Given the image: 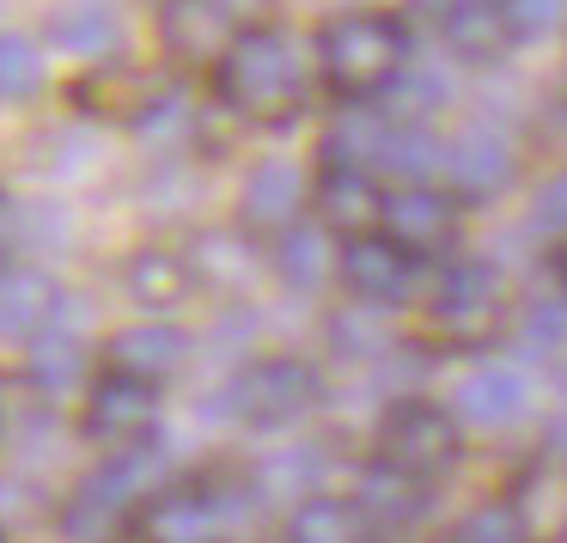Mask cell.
Instances as JSON below:
<instances>
[{"label":"cell","instance_id":"cell-22","mask_svg":"<svg viewBox=\"0 0 567 543\" xmlns=\"http://www.w3.org/2000/svg\"><path fill=\"white\" fill-rule=\"evenodd\" d=\"M391 135H396L391 111L348 104V111L330 123V135H323V165H367V172H379L384 153H391Z\"/></svg>","mask_w":567,"mask_h":543},{"label":"cell","instance_id":"cell-23","mask_svg":"<svg viewBox=\"0 0 567 543\" xmlns=\"http://www.w3.org/2000/svg\"><path fill=\"white\" fill-rule=\"evenodd\" d=\"M50 43L62 55H86V62H111L123 43V19L104 0H68L62 13H50Z\"/></svg>","mask_w":567,"mask_h":543},{"label":"cell","instance_id":"cell-14","mask_svg":"<svg viewBox=\"0 0 567 543\" xmlns=\"http://www.w3.org/2000/svg\"><path fill=\"white\" fill-rule=\"evenodd\" d=\"M452 409L457 421H476V428H518L530 416V379L513 360H476L452 385Z\"/></svg>","mask_w":567,"mask_h":543},{"label":"cell","instance_id":"cell-19","mask_svg":"<svg viewBox=\"0 0 567 543\" xmlns=\"http://www.w3.org/2000/svg\"><path fill=\"white\" fill-rule=\"evenodd\" d=\"M433 482H421V477H409V470H391L384 458H372L367 470H360V489H354V501L367 506V519L379 525V537L384 531H409L421 513H427V501H433Z\"/></svg>","mask_w":567,"mask_h":543},{"label":"cell","instance_id":"cell-9","mask_svg":"<svg viewBox=\"0 0 567 543\" xmlns=\"http://www.w3.org/2000/svg\"><path fill=\"white\" fill-rule=\"evenodd\" d=\"M457 226H464V202L440 184H396L384 189V214L379 233L396 238L409 257H445L457 245Z\"/></svg>","mask_w":567,"mask_h":543},{"label":"cell","instance_id":"cell-5","mask_svg":"<svg viewBox=\"0 0 567 543\" xmlns=\"http://www.w3.org/2000/svg\"><path fill=\"white\" fill-rule=\"evenodd\" d=\"M226 397L245 428H293L323 403V372L299 355H257L233 372Z\"/></svg>","mask_w":567,"mask_h":543},{"label":"cell","instance_id":"cell-29","mask_svg":"<svg viewBox=\"0 0 567 543\" xmlns=\"http://www.w3.org/2000/svg\"><path fill=\"white\" fill-rule=\"evenodd\" d=\"M445 543H530V531H525V519H518L513 501H482L457 519Z\"/></svg>","mask_w":567,"mask_h":543},{"label":"cell","instance_id":"cell-26","mask_svg":"<svg viewBox=\"0 0 567 543\" xmlns=\"http://www.w3.org/2000/svg\"><path fill=\"white\" fill-rule=\"evenodd\" d=\"M50 86V55L25 31H0V104H31Z\"/></svg>","mask_w":567,"mask_h":543},{"label":"cell","instance_id":"cell-6","mask_svg":"<svg viewBox=\"0 0 567 543\" xmlns=\"http://www.w3.org/2000/svg\"><path fill=\"white\" fill-rule=\"evenodd\" d=\"M159 403H165L159 379H141V372L104 360L86 379V397H80V433L104 452H123V445H141L159 428Z\"/></svg>","mask_w":567,"mask_h":543},{"label":"cell","instance_id":"cell-25","mask_svg":"<svg viewBox=\"0 0 567 543\" xmlns=\"http://www.w3.org/2000/svg\"><path fill=\"white\" fill-rule=\"evenodd\" d=\"M92 355H86V342L80 336H68V330H55V336H38L31 342V385L38 391H50V397H62V391H74V385H86L92 379Z\"/></svg>","mask_w":567,"mask_h":543},{"label":"cell","instance_id":"cell-4","mask_svg":"<svg viewBox=\"0 0 567 543\" xmlns=\"http://www.w3.org/2000/svg\"><path fill=\"white\" fill-rule=\"evenodd\" d=\"M379 458L391 470H409L421 482H440L445 470L464 458V428H457V409L433 403V397H396L379 416Z\"/></svg>","mask_w":567,"mask_h":543},{"label":"cell","instance_id":"cell-12","mask_svg":"<svg viewBox=\"0 0 567 543\" xmlns=\"http://www.w3.org/2000/svg\"><path fill=\"white\" fill-rule=\"evenodd\" d=\"M440 172H445V189L457 202H482V196H501L513 184L518 160H513V141L494 135V129H457L440 153Z\"/></svg>","mask_w":567,"mask_h":543},{"label":"cell","instance_id":"cell-21","mask_svg":"<svg viewBox=\"0 0 567 543\" xmlns=\"http://www.w3.org/2000/svg\"><path fill=\"white\" fill-rule=\"evenodd\" d=\"M287 543H379V525L354 494H306L287 513Z\"/></svg>","mask_w":567,"mask_h":543},{"label":"cell","instance_id":"cell-32","mask_svg":"<svg viewBox=\"0 0 567 543\" xmlns=\"http://www.w3.org/2000/svg\"><path fill=\"white\" fill-rule=\"evenodd\" d=\"M530 226H537V233L567 238V172L549 177V184L537 189V202H530Z\"/></svg>","mask_w":567,"mask_h":543},{"label":"cell","instance_id":"cell-15","mask_svg":"<svg viewBox=\"0 0 567 543\" xmlns=\"http://www.w3.org/2000/svg\"><path fill=\"white\" fill-rule=\"evenodd\" d=\"M311 208L330 233L354 238V233H379L384 214V189L367 165H323L318 184H311Z\"/></svg>","mask_w":567,"mask_h":543},{"label":"cell","instance_id":"cell-27","mask_svg":"<svg viewBox=\"0 0 567 543\" xmlns=\"http://www.w3.org/2000/svg\"><path fill=\"white\" fill-rule=\"evenodd\" d=\"M330 269H336V263H330V250H323L318 226H306V221H299L293 233H281V238H275V275H281L287 287L311 294V287H323V275H330Z\"/></svg>","mask_w":567,"mask_h":543},{"label":"cell","instance_id":"cell-16","mask_svg":"<svg viewBox=\"0 0 567 543\" xmlns=\"http://www.w3.org/2000/svg\"><path fill=\"white\" fill-rule=\"evenodd\" d=\"M62 318V281L43 269H7L0 275V336L7 342H38Z\"/></svg>","mask_w":567,"mask_h":543},{"label":"cell","instance_id":"cell-17","mask_svg":"<svg viewBox=\"0 0 567 543\" xmlns=\"http://www.w3.org/2000/svg\"><path fill=\"white\" fill-rule=\"evenodd\" d=\"M440 43L452 50V62L488 68V62H501L506 43H518V38H513V25H506L501 0H452L440 13Z\"/></svg>","mask_w":567,"mask_h":543},{"label":"cell","instance_id":"cell-8","mask_svg":"<svg viewBox=\"0 0 567 543\" xmlns=\"http://www.w3.org/2000/svg\"><path fill=\"white\" fill-rule=\"evenodd\" d=\"M415 269H421V257H409V250L384 233H354L336 250V281L348 287L354 306H372V311L409 306V299H415Z\"/></svg>","mask_w":567,"mask_h":543},{"label":"cell","instance_id":"cell-1","mask_svg":"<svg viewBox=\"0 0 567 543\" xmlns=\"http://www.w3.org/2000/svg\"><path fill=\"white\" fill-rule=\"evenodd\" d=\"M214 99L245 123H287L306 104V55L281 25H245L214 68Z\"/></svg>","mask_w":567,"mask_h":543},{"label":"cell","instance_id":"cell-7","mask_svg":"<svg viewBox=\"0 0 567 543\" xmlns=\"http://www.w3.org/2000/svg\"><path fill=\"white\" fill-rule=\"evenodd\" d=\"M427 318H433V330H440L445 342H457V348L494 342V330H501V318H506L501 275H494L488 263H476V257H457L452 269L440 275V287H433Z\"/></svg>","mask_w":567,"mask_h":543},{"label":"cell","instance_id":"cell-34","mask_svg":"<svg viewBox=\"0 0 567 543\" xmlns=\"http://www.w3.org/2000/svg\"><path fill=\"white\" fill-rule=\"evenodd\" d=\"M555 281H561V294H567V238L555 245Z\"/></svg>","mask_w":567,"mask_h":543},{"label":"cell","instance_id":"cell-35","mask_svg":"<svg viewBox=\"0 0 567 543\" xmlns=\"http://www.w3.org/2000/svg\"><path fill=\"white\" fill-rule=\"evenodd\" d=\"M0 275H7V233H0Z\"/></svg>","mask_w":567,"mask_h":543},{"label":"cell","instance_id":"cell-2","mask_svg":"<svg viewBox=\"0 0 567 543\" xmlns=\"http://www.w3.org/2000/svg\"><path fill=\"white\" fill-rule=\"evenodd\" d=\"M409 31L396 13H342L318 31V74L342 104H372L403 80Z\"/></svg>","mask_w":567,"mask_h":543},{"label":"cell","instance_id":"cell-18","mask_svg":"<svg viewBox=\"0 0 567 543\" xmlns=\"http://www.w3.org/2000/svg\"><path fill=\"white\" fill-rule=\"evenodd\" d=\"M104 360L111 367H128V372H141V379H172L177 367L189 360V336L177 330V324H165V318H147V324H123V330L104 342Z\"/></svg>","mask_w":567,"mask_h":543},{"label":"cell","instance_id":"cell-31","mask_svg":"<svg viewBox=\"0 0 567 543\" xmlns=\"http://www.w3.org/2000/svg\"><path fill=\"white\" fill-rule=\"evenodd\" d=\"M501 13L513 25V38H549L567 19V0H501Z\"/></svg>","mask_w":567,"mask_h":543},{"label":"cell","instance_id":"cell-10","mask_svg":"<svg viewBox=\"0 0 567 543\" xmlns=\"http://www.w3.org/2000/svg\"><path fill=\"white\" fill-rule=\"evenodd\" d=\"M238 31V0H159V43L184 68H220Z\"/></svg>","mask_w":567,"mask_h":543},{"label":"cell","instance_id":"cell-11","mask_svg":"<svg viewBox=\"0 0 567 543\" xmlns=\"http://www.w3.org/2000/svg\"><path fill=\"white\" fill-rule=\"evenodd\" d=\"M220 525H226V501L196 482H172V489H153L141 501L128 537L135 543H220Z\"/></svg>","mask_w":567,"mask_h":543},{"label":"cell","instance_id":"cell-13","mask_svg":"<svg viewBox=\"0 0 567 543\" xmlns=\"http://www.w3.org/2000/svg\"><path fill=\"white\" fill-rule=\"evenodd\" d=\"M306 202H311V189H306V177H299V165L262 160L257 172L245 177V189H238V226H245L250 238H281L299 226Z\"/></svg>","mask_w":567,"mask_h":543},{"label":"cell","instance_id":"cell-33","mask_svg":"<svg viewBox=\"0 0 567 543\" xmlns=\"http://www.w3.org/2000/svg\"><path fill=\"white\" fill-rule=\"evenodd\" d=\"M549 458H555V464H567V409L549 421Z\"/></svg>","mask_w":567,"mask_h":543},{"label":"cell","instance_id":"cell-24","mask_svg":"<svg viewBox=\"0 0 567 543\" xmlns=\"http://www.w3.org/2000/svg\"><path fill=\"white\" fill-rule=\"evenodd\" d=\"M506 501L518 506L530 543H567V482L555 477V470H530Z\"/></svg>","mask_w":567,"mask_h":543},{"label":"cell","instance_id":"cell-30","mask_svg":"<svg viewBox=\"0 0 567 543\" xmlns=\"http://www.w3.org/2000/svg\"><path fill=\"white\" fill-rule=\"evenodd\" d=\"M318 477H323V452H281L275 464H262V482H269L275 494H293V501H306V494H318Z\"/></svg>","mask_w":567,"mask_h":543},{"label":"cell","instance_id":"cell-3","mask_svg":"<svg viewBox=\"0 0 567 543\" xmlns=\"http://www.w3.org/2000/svg\"><path fill=\"white\" fill-rule=\"evenodd\" d=\"M159 440H141V445H123L111 452L92 477L74 482V494L62 501V531L74 543H116L128 537L141 501L159 489Z\"/></svg>","mask_w":567,"mask_h":543},{"label":"cell","instance_id":"cell-20","mask_svg":"<svg viewBox=\"0 0 567 543\" xmlns=\"http://www.w3.org/2000/svg\"><path fill=\"white\" fill-rule=\"evenodd\" d=\"M123 287L141 311H172V306H184L189 287H196V263L172 245H141L135 257L123 263Z\"/></svg>","mask_w":567,"mask_h":543},{"label":"cell","instance_id":"cell-36","mask_svg":"<svg viewBox=\"0 0 567 543\" xmlns=\"http://www.w3.org/2000/svg\"><path fill=\"white\" fill-rule=\"evenodd\" d=\"M561 111H567V104H561Z\"/></svg>","mask_w":567,"mask_h":543},{"label":"cell","instance_id":"cell-28","mask_svg":"<svg viewBox=\"0 0 567 543\" xmlns=\"http://www.w3.org/2000/svg\"><path fill=\"white\" fill-rule=\"evenodd\" d=\"M518 355L530 360H549L567 348V299H530L525 311H518Z\"/></svg>","mask_w":567,"mask_h":543}]
</instances>
